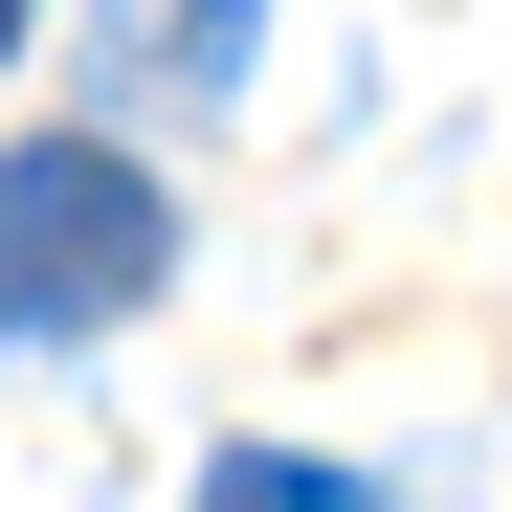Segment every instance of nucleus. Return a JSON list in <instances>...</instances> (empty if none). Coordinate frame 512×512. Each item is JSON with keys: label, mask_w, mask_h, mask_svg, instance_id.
Here are the masks:
<instances>
[{"label": "nucleus", "mask_w": 512, "mask_h": 512, "mask_svg": "<svg viewBox=\"0 0 512 512\" xmlns=\"http://www.w3.org/2000/svg\"><path fill=\"white\" fill-rule=\"evenodd\" d=\"M156 268H179V201L112 134H23L0 156V334H112V312H156Z\"/></svg>", "instance_id": "1"}, {"label": "nucleus", "mask_w": 512, "mask_h": 512, "mask_svg": "<svg viewBox=\"0 0 512 512\" xmlns=\"http://www.w3.org/2000/svg\"><path fill=\"white\" fill-rule=\"evenodd\" d=\"M223 67H245V0H134V90H223Z\"/></svg>", "instance_id": "2"}, {"label": "nucleus", "mask_w": 512, "mask_h": 512, "mask_svg": "<svg viewBox=\"0 0 512 512\" xmlns=\"http://www.w3.org/2000/svg\"><path fill=\"white\" fill-rule=\"evenodd\" d=\"M201 512H379V490H357V468H312V446H223Z\"/></svg>", "instance_id": "3"}, {"label": "nucleus", "mask_w": 512, "mask_h": 512, "mask_svg": "<svg viewBox=\"0 0 512 512\" xmlns=\"http://www.w3.org/2000/svg\"><path fill=\"white\" fill-rule=\"evenodd\" d=\"M0 45H23V0H0Z\"/></svg>", "instance_id": "4"}]
</instances>
